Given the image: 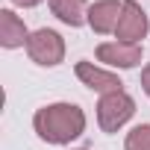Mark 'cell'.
I'll return each instance as SVG.
<instances>
[{"label":"cell","instance_id":"cell-10","mask_svg":"<svg viewBox=\"0 0 150 150\" xmlns=\"http://www.w3.org/2000/svg\"><path fill=\"white\" fill-rule=\"evenodd\" d=\"M124 150H150V124H138L127 132Z\"/></svg>","mask_w":150,"mask_h":150},{"label":"cell","instance_id":"cell-7","mask_svg":"<svg viewBox=\"0 0 150 150\" xmlns=\"http://www.w3.org/2000/svg\"><path fill=\"white\" fill-rule=\"evenodd\" d=\"M121 0H94L88 6V27L97 35H115L118 21H121Z\"/></svg>","mask_w":150,"mask_h":150},{"label":"cell","instance_id":"cell-13","mask_svg":"<svg viewBox=\"0 0 150 150\" xmlns=\"http://www.w3.org/2000/svg\"><path fill=\"white\" fill-rule=\"evenodd\" d=\"M74 150H88V147H74Z\"/></svg>","mask_w":150,"mask_h":150},{"label":"cell","instance_id":"cell-2","mask_svg":"<svg viewBox=\"0 0 150 150\" xmlns=\"http://www.w3.org/2000/svg\"><path fill=\"white\" fill-rule=\"evenodd\" d=\"M132 115H135V100H132V94H127V88L112 91V94H100V100H97V127L103 132L112 135V132L124 129L132 121Z\"/></svg>","mask_w":150,"mask_h":150},{"label":"cell","instance_id":"cell-12","mask_svg":"<svg viewBox=\"0 0 150 150\" xmlns=\"http://www.w3.org/2000/svg\"><path fill=\"white\" fill-rule=\"evenodd\" d=\"M141 88H144V94L150 97V65L141 68Z\"/></svg>","mask_w":150,"mask_h":150},{"label":"cell","instance_id":"cell-9","mask_svg":"<svg viewBox=\"0 0 150 150\" xmlns=\"http://www.w3.org/2000/svg\"><path fill=\"white\" fill-rule=\"evenodd\" d=\"M50 12L65 24V27H83L88 24V0H47Z\"/></svg>","mask_w":150,"mask_h":150},{"label":"cell","instance_id":"cell-4","mask_svg":"<svg viewBox=\"0 0 150 150\" xmlns=\"http://www.w3.org/2000/svg\"><path fill=\"white\" fill-rule=\"evenodd\" d=\"M121 21L115 30V41H127V44H141L150 33V18L147 12L138 6V0H121Z\"/></svg>","mask_w":150,"mask_h":150},{"label":"cell","instance_id":"cell-6","mask_svg":"<svg viewBox=\"0 0 150 150\" xmlns=\"http://www.w3.org/2000/svg\"><path fill=\"white\" fill-rule=\"evenodd\" d=\"M74 74H77V80H80L86 88H91V91H97V94L124 91V83H121V77H118L112 68H100V65H94V62H88V59H80L77 65H74Z\"/></svg>","mask_w":150,"mask_h":150},{"label":"cell","instance_id":"cell-1","mask_svg":"<svg viewBox=\"0 0 150 150\" xmlns=\"http://www.w3.org/2000/svg\"><path fill=\"white\" fill-rule=\"evenodd\" d=\"M88 127V118L83 112V106L77 103H68V100H56V103H47L41 109H35L33 115V129L41 141L47 144H71L77 141Z\"/></svg>","mask_w":150,"mask_h":150},{"label":"cell","instance_id":"cell-8","mask_svg":"<svg viewBox=\"0 0 150 150\" xmlns=\"http://www.w3.org/2000/svg\"><path fill=\"white\" fill-rule=\"evenodd\" d=\"M27 41H30V30L24 18L15 15L12 9H0V47L18 50V47H27Z\"/></svg>","mask_w":150,"mask_h":150},{"label":"cell","instance_id":"cell-5","mask_svg":"<svg viewBox=\"0 0 150 150\" xmlns=\"http://www.w3.org/2000/svg\"><path fill=\"white\" fill-rule=\"evenodd\" d=\"M97 62H103L106 68H118V71H129V68H138L141 65V56H144V47L141 44H127V41H103L97 44L94 50Z\"/></svg>","mask_w":150,"mask_h":150},{"label":"cell","instance_id":"cell-11","mask_svg":"<svg viewBox=\"0 0 150 150\" xmlns=\"http://www.w3.org/2000/svg\"><path fill=\"white\" fill-rule=\"evenodd\" d=\"M12 6H18V9H35V6H41L44 0H9Z\"/></svg>","mask_w":150,"mask_h":150},{"label":"cell","instance_id":"cell-3","mask_svg":"<svg viewBox=\"0 0 150 150\" xmlns=\"http://www.w3.org/2000/svg\"><path fill=\"white\" fill-rule=\"evenodd\" d=\"M27 56H30V62H35L38 68H56V65H62L65 62V38L56 33V30H50V27H41V30H35V33H30V41H27Z\"/></svg>","mask_w":150,"mask_h":150}]
</instances>
